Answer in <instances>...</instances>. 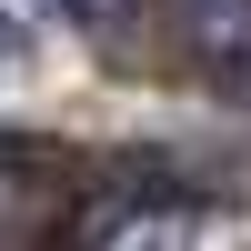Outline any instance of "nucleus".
<instances>
[{
	"label": "nucleus",
	"instance_id": "2",
	"mask_svg": "<svg viewBox=\"0 0 251 251\" xmlns=\"http://www.w3.org/2000/svg\"><path fill=\"white\" fill-rule=\"evenodd\" d=\"M20 50H30V40H20V20H10V0H0V71H10Z\"/></svg>",
	"mask_w": 251,
	"mask_h": 251
},
{
	"label": "nucleus",
	"instance_id": "1",
	"mask_svg": "<svg viewBox=\"0 0 251 251\" xmlns=\"http://www.w3.org/2000/svg\"><path fill=\"white\" fill-rule=\"evenodd\" d=\"M60 10H71L80 30H121V20H131V0H60Z\"/></svg>",
	"mask_w": 251,
	"mask_h": 251
}]
</instances>
